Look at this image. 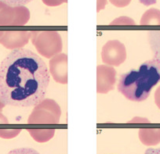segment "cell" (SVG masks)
Instances as JSON below:
<instances>
[{
    "label": "cell",
    "instance_id": "obj_5",
    "mask_svg": "<svg viewBox=\"0 0 160 154\" xmlns=\"http://www.w3.org/2000/svg\"><path fill=\"white\" fill-rule=\"evenodd\" d=\"M101 58L104 64L111 67L121 65L127 59L125 46L118 40H110L103 46Z\"/></svg>",
    "mask_w": 160,
    "mask_h": 154
},
{
    "label": "cell",
    "instance_id": "obj_4",
    "mask_svg": "<svg viewBox=\"0 0 160 154\" xmlns=\"http://www.w3.org/2000/svg\"><path fill=\"white\" fill-rule=\"evenodd\" d=\"M61 112L56 102L43 99L37 104L28 119V124H58Z\"/></svg>",
    "mask_w": 160,
    "mask_h": 154
},
{
    "label": "cell",
    "instance_id": "obj_13",
    "mask_svg": "<svg viewBox=\"0 0 160 154\" xmlns=\"http://www.w3.org/2000/svg\"><path fill=\"white\" fill-rule=\"evenodd\" d=\"M45 5L48 7H58L63 3H67L68 0H42Z\"/></svg>",
    "mask_w": 160,
    "mask_h": 154
},
{
    "label": "cell",
    "instance_id": "obj_10",
    "mask_svg": "<svg viewBox=\"0 0 160 154\" xmlns=\"http://www.w3.org/2000/svg\"><path fill=\"white\" fill-rule=\"evenodd\" d=\"M0 1L11 7H23L33 0H0Z\"/></svg>",
    "mask_w": 160,
    "mask_h": 154
},
{
    "label": "cell",
    "instance_id": "obj_1",
    "mask_svg": "<svg viewBox=\"0 0 160 154\" xmlns=\"http://www.w3.org/2000/svg\"><path fill=\"white\" fill-rule=\"evenodd\" d=\"M50 75L45 62L27 49L11 51L0 64V103L30 107L45 99Z\"/></svg>",
    "mask_w": 160,
    "mask_h": 154
},
{
    "label": "cell",
    "instance_id": "obj_11",
    "mask_svg": "<svg viewBox=\"0 0 160 154\" xmlns=\"http://www.w3.org/2000/svg\"><path fill=\"white\" fill-rule=\"evenodd\" d=\"M7 154H40L32 148H19L10 151Z\"/></svg>",
    "mask_w": 160,
    "mask_h": 154
},
{
    "label": "cell",
    "instance_id": "obj_14",
    "mask_svg": "<svg viewBox=\"0 0 160 154\" xmlns=\"http://www.w3.org/2000/svg\"><path fill=\"white\" fill-rule=\"evenodd\" d=\"M109 1H110L112 5L118 7V8H122V7H127L131 2V0H109Z\"/></svg>",
    "mask_w": 160,
    "mask_h": 154
},
{
    "label": "cell",
    "instance_id": "obj_6",
    "mask_svg": "<svg viewBox=\"0 0 160 154\" xmlns=\"http://www.w3.org/2000/svg\"><path fill=\"white\" fill-rule=\"evenodd\" d=\"M116 71L111 66L98 65L97 67V92L98 93H107L113 90L116 78Z\"/></svg>",
    "mask_w": 160,
    "mask_h": 154
},
{
    "label": "cell",
    "instance_id": "obj_3",
    "mask_svg": "<svg viewBox=\"0 0 160 154\" xmlns=\"http://www.w3.org/2000/svg\"><path fill=\"white\" fill-rule=\"evenodd\" d=\"M32 44L38 53L50 59L62 51V39L56 31H31Z\"/></svg>",
    "mask_w": 160,
    "mask_h": 154
},
{
    "label": "cell",
    "instance_id": "obj_12",
    "mask_svg": "<svg viewBox=\"0 0 160 154\" xmlns=\"http://www.w3.org/2000/svg\"><path fill=\"white\" fill-rule=\"evenodd\" d=\"M110 24H135V22L133 19L127 17H122L118 19H115Z\"/></svg>",
    "mask_w": 160,
    "mask_h": 154
},
{
    "label": "cell",
    "instance_id": "obj_16",
    "mask_svg": "<svg viewBox=\"0 0 160 154\" xmlns=\"http://www.w3.org/2000/svg\"><path fill=\"white\" fill-rule=\"evenodd\" d=\"M107 4V0H98V5H97V11L99 12L105 7Z\"/></svg>",
    "mask_w": 160,
    "mask_h": 154
},
{
    "label": "cell",
    "instance_id": "obj_2",
    "mask_svg": "<svg viewBox=\"0 0 160 154\" xmlns=\"http://www.w3.org/2000/svg\"><path fill=\"white\" fill-rule=\"evenodd\" d=\"M160 82V56L146 61L138 70H133L121 76L118 90L129 100L141 102L149 96L152 88Z\"/></svg>",
    "mask_w": 160,
    "mask_h": 154
},
{
    "label": "cell",
    "instance_id": "obj_7",
    "mask_svg": "<svg viewBox=\"0 0 160 154\" xmlns=\"http://www.w3.org/2000/svg\"><path fill=\"white\" fill-rule=\"evenodd\" d=\"M50 72L53 80L60 84L68 83V56L64 53L55 55L50 60Z\"/></svg>",
    "mask_w": 160,
    "mask_h": 154
},
{
    "label": "cell",
    "instance_id": "obj_17",
    "mask_svg": "<svg viewBox=\"0 0 160 154\" xmlns=\"http://www.w3.org/2000/svg\"><path fill=\"white\" fill-rule=\"evenodd\" d=\"M139 1H140V2H141V3L143 4V5L148 7V6H151V5H153V4H155V2H156L157 0H139Z\"/></svg>",
    "mask_w": 160,
    "mask_h": 154
},
{
    "label": "cell",
    "instance_id": "obj_8",
    "mask_svg": "<svg viewBox=\"0 0 160 154\" xmlns=\"http://www.w3.org/2000/svg\"><path fill=\"white\" fill-rule=\"evenodd\" d=\"M140 24L141 25H160V11L150 9L143 14Z\"/></svg>",
    "mask_w": 160,
    "mask_h": 154
},
{
    "label": "cell",
    "instance_id": "obj_15",
    "mask_svg": "<svg viewBox=\"0 0 160 154\" xmlns=\"http://www.w3.org/2000/svg\"><path fill=\"white\" fill-rule=\"evenodd\" d=\"M155 102L157 107L160 109V86L155 92Z\"/></svg>",
    "mask_w": 160,
    "mask_h": 154
},
{
    "label": "cell",
    "instance_id": "obj_9",
    "mask_svg": "<svg viewBox=\"0 0 160 154\" xmlns=\"http://www.w3.org/2000/svg\"><path fill=\"white\" fill-rule=\"evenodd\" d=\"M32 138L38 142H45L54 135V130H28Z\"/></svg>",
    "mask_w": 160,
    "mask_h": 154
}]
</instances>
